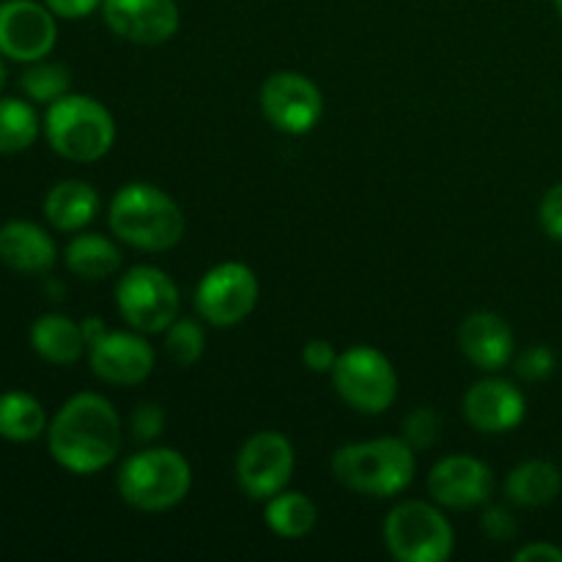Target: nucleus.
<instances>
[{
    "label": "nucleus",
    "instance_id": "1",
    "mask_svg": "<svg viewBox=\"0 0 562 562\" xmlns=\"http://www.w3.org/2000/svg\"><path fill=\"white\" fill-rule=\"evenodd\" d=\"M47 448L71 475H97L121 450L119 412L104 395H71L47 426Z\"/></svg>",
    "mask_w": 562,
    "mask_h": 562
},
{
    "label": "nucleus",
    "instance_id": "2",
    "mask_svg": "<svg viewBox=\"0 0 562 562\" xmlns=\"http://www.w3.org/2000/svg\"><path fill=\"white\" fill-rule=\"evenodd\" d=\"M108 220L110 231L135 250L165 252L184 236V214L179 203L146 181L121 187L110 201Z\"/></svg>",
    "mask_w": 562,
    "mask_h": 562
},
{
    "label": "nucleus",
    "instance_id": "3",
    "mask_svg": "<svg viewBox=\"0 0 562 562\" xmlns=\"http://www.w3.org/2000/svg\"><path fill=\"white\" fill-rule=\"evenodd\" d=\"M415 448L406 439L382 437L335 450L333 475L340 486L368 497H393L415 481Z\"/></svg>",
    "mask_w": 562,
    "mask_h": 562
},
{
    "label": "nucleus",
    "instance_id": "4",
    "mask_svg": "<svg viewBox=\"0 0 562 562\" xmlns=\"http://www.w3.org/2000/svg\"><path fill=\"white\" fill-rule=\"evenodd\" d=\"M44 135L69 162H97L113 148L115 121L113 113L86 93H66L47 104Z\"/></svg>",
    "mask_w": 562,
    "mask_h": 562
},
{
    "label": "nucleus",
    "instance_id": "5",
    "mask_svg": "<svg viewBox=\"0 0 562 562\" xmlns=\"http://www.w3.org/2000/svg\"><path fill=\"white\" fill-rule=\"evenodd\" d=\"M192 486L190 461L173 448H146L130 456L119 472V494L130 508L162 514L184 503Z\"/></svg>",
    "mask_w": 562,
    "mask_h": 562
},
{
    "label": "nucleus",
    "instance_id": "6",
    "mask_svg": "<svg viewBox=\"0 0 562 562\" xmlns=\"http://www.w3.org/2000/svg\"><path fill=\"white\" fill-rule=\"evenodd\" d=\"M384 547L398 562H445L456 549L450 521L437 505L409 499L384 519Z\"/></svg>",
    "mask_w": 562,
    "mask_h": 562
},
{
    "label": "nucleus",
    "instance_id": "7",
    "mask_svg": "<svg viewBox=\"0 0 562 562\" xmlns=\"http://www.w3.org/2000/svg\"><path fill=\"white\" fill-rule=\"evenodd\" d=\"M333 382L340 398L360 415H382L398 398L393 362L373 346H351L338 355Z\"/></svg>",
    "mask_w": 562,
    "mask_h": 562
},
{
    "label": "nucleus",
    "instance_id": "8",
    "mask_svg": "<svg viewBox=\"0 0 562 562\" xmlns=\"http://www.w3.org/2000/svg\"><path fill=\"white\" fill-rule=\"evenodd\" d=\"M115 305L130 329L157 335L179 316V289L162 269L132 267L115 285Z\"/></svg>",
    "mask_w": 562,
    "mask_h": 562
},
{
    "label": "nucleus",
    "instance_id": "9",
    "mask_svg": "<svg viewBox=\"0 0 562 562\" xmlns=\"http://www.w3.org/2000/svg\"><path fill=\"white\" fill-rule=\"evenodd\" d=\"M258 278L247 263L225 261L209 269L195 289V307L212 327H236L258 305Z\"/></svg>",
    "mask_w": 562,
    "mask_h": 562
},
{
    "label": "nucleus",
    "instance_id": "10",
    "mask_svg": "<svg viewBox=\"0 0 562 562\" xmlns=\"http://www.w3.org/2000/svg\"><path fill=\"white\" fill-rule=\"evenodd\" d=\"M261 113L285 135H307L324 115V97L311 77L300 71H274L261 86Z\"/></svg>",
    "mask_w": 562,
    "mask_h": 562
},
{
    "label": "nucleus",
    "instance_id": "11",
    "mask_svg": "<svg viewBox=\"0 0 562 562\" xmlns=\"http://www.w3.org/2000/svg\"><path fill=\"white\" fill-rule=\"evenodd\" d=\"M294 475V448L278 431H258L241 445L236 456V483L250 499L267 503L285 492Z\"/></svg>",
    "mask_w": 562,
    "mask_h": 562
},
{
    "label": "nucleus",
    "instance_id": "12",
    "mask_svg": "<svg viewBox=\"0 0 562 562\" xmlns=\"http://www.w3.org/2000/svg\"><path fill=\"white\" fill-rule=\"evenodd\" d=\"M58 22L38 0H3L0 3V55L16 64H36L55 49Z\"/></svg>",
    "mask_w": 562,
    "mask_h": 562
},
{
    "label": "nucleus",
    "instance_id": "13",
    "mask_svg": "<svg viewBox=\"0 0 562 562\" xmlns=\"http://www.w3.org/2000/svg\"><path fill=\"white\" fill-rule=\"evenodd\" d=\"M104 25L132 44H165L179 31L176 0H104Z\"/></svg>",
    "mask_w": 562,
    "mask_h": 562
},
{
    "label": "nucleus",
    "instance_id": "14",
    "mask_svg": "<svg viewBox=\"0 0 562 562\" xmlns=\"http://www.w3.org/2000/svg\"><path fill=\"white\" fill-rule=\"evenodd\" d=\"M494 492V475L475 456H445L428 472V494L437 505L470 510L486 503Z\"/></svg>",
    "mask_w": 562,
    "mask_h": 562
},
{
    "label": "nucleus",
    "instance_id": "15",
    "mask_svg": "<svg viewBox=\"0 0 562 562\" xmlns=\"http://www.w3.org/2000/svg\"><path fill=\"white\" fill-rule=\"evenodd\" d=\"M88 349H91L88 355L91 371L97 373V379L115 384V387H132V384L146 382L154 371L151 344L135 329L132 333H124V329L104 333Z\"/></svg>",
    "mask_w": 562,
    "mask_h": 562
},
{
    "label": "nucleus",
    "instance_id": "16",
    "mask_svg": "<svg viewBox=\"0 0 562 562\" xmlns=\"http://www.w3.org/2000/svg\"><path fill=\"white\" fill-rule=\"evenodd\" d=\"M464 415L475 431L505 434L525 420L527 401L508 379H481L467 390Z\"/></svg>",
    "mask_w": 562,
    "mask_h": 562
},
{
    "label": "nucleus",
    "instance_id": "17",
    "mask_svg": "<svg viewBox=\"0 0 562 562\" xmlns=\"http://www.w3.org/2000/svg\"><path fill=\"white\" fill-rule=\"evenodd\" d=\"M459 346L467 360L481 371H499L514 357V333L497 313L477 311L461 322Z\"/></svg>",
    "mask_w": 562,
    "mask_h": 562
},
{
    "label": "nucleus",
    "instance_id": "18",
    "mask_svg": "<svg viewBox=\"0 0 562 562\" xmlns=\"http://www.w3.org/2000/svg\"><path fill=\"white\" fill-rule=\"evenodd\" d=\"M0 261L14 272L44 274L58 261V247L42 225L11 220L0 228Z\"/></svg>",
    "mask_w": 562,
    "mask_h": 562
},
{
    "label": "nucleus",
    "instance_id": "19",
    "mask_svg": "<svg viewBox=\"0 0 562 562\" xmlns=\"http://www.w3.org/2000/svg\"><path fill=\"white\" fill-rule=\"evenodd\" d=\"M31 346L49 366H75L86 351L88 340L82 324L64 313H44L31 327Z\"/></svg>",
    "mask_w": 562,
    "mask_h": 562
},
{
    "label": "nucleus",
    "instance_id": "20",
    "mask_svg": "<svg viewBox=\"0 0 562 562\" xmlns=\"http://www.w3.org/2000/svg\"><path fill=\"white\" fill-rule=\"evenodd\" d=\"M99 212V192L77 179L58 181L44 198V217L55 231L75 234L82 231Z\"/></svg>",
    "mask_w": 562,
    "mask_h": 562
},
{
    "label": "nucleus",
    "instance_id": "21",
    "mask_svg": "<svg viewBox=\"0 0 562 562\" xmlns=\"http://www.w3.org/2000/svg\"><path fill=\"white\" fill-rule=\"evenodd\" d=\"M562 492V472L552 461H521L519 467L508 472L505 481V494L510 503L521 508H541V505L554 503Z\"/></svg>",
    "mask_w": 562,
    "mask_h": 562
},
{
    "label": "nucleus",
    "instance_id": "22",
    "mask_svg": "<svg viewBox=\"0 0 562 562\" xmlns=\"http://www.w3.org/2000/svg\"><path fill=\"white\" fill-rule=\"evenodd\" d=\"M64 261L82 280H104L119 272L121 250L102 234H77L66 245Z\"/></svg>",
    "mask_w": 562,
    "mask_h": 562
},
{
    "label": "nucleus",
    "instance_id": "23",
    "mask_svg": "<svg viewBox=\"0 0 562 562\" xmlns=\"http://www.w3.org/2000/svg\"><path fill=\"white\" fill-rule=\"evenodd\" d=\"M47 412L33 395L9 390L0 393V439L9 442H33L47 434Z\"/></svg>",
    "mask_w": 562,
    "mask_h": 562
},
{
    "label": "nucleus",
    "instance_id": "24",
    "mask_svg": "<svg viewBox=\"0 0 562 562\" xmlns=\"http://www.w3.org/2000/svg\"><path fill=\"white\" fill-rule=\"evenodd\" d=\"M263 519H267V527L274 536L294 541V538H305L316 527L318 510L307 494L280 492L267 499Z\"/></svg>",
    "mask_w": 562,
    "mask_h": 562
},
{
    "label": "nucleus",
    "instance_id": "25",
    "mask_svg": "<svg viewBox=\"0 0 562 562\" xmlns=\"http://www.w3.org/2000/svg\"><path fill=\"white\" fill-rule=\"evenodd\" d=\"M42 124L31 102L0 97V154H20L36 143Z\"/></svg>",
    "mask_w": 562,
    "mask_h": 562
},
{
    "label": "nucleus",
    "instance_id": "26",
    "mask_svg": "<svg viewBox=\"0 0 562 562\" xmlns=\"http://www.w3.org/2000/svg\"><path fill=\"white\" fill-rule=\"evenodd\" d=\"M20 88L31 102L53 104L55 99L69 93V69L64 64L36 60V64H31L22 71Z\"/></svg>",
    "mask_w": 562,
    "mask_h": 562
},
{
    "label": "nucleus",
    "instance_id": "27",
    "mask_svg": "<svg viewBox=\"0 0 562 562\" xmlns=\"http://www.w3.org/2000/svg\"><path fill=\"white\" fill-rule=\"evenodd\" d=\"M203 349H206V335H203V327L195 318H176V322L165 329V355H168L176 366H195V362L201 360Z\"/></svg>",
    "mask_w": 562,
    "mask_h": 562
},
{
    "label": "nucleus",
    "instance_id": "28",
    "mask_svg": "<svg viewBox=\"0 0 562 562\" xmlns=\"http://www.w3.org/2000/svg\"><path fill=\"white\" fill-rule=\"evenodd\" d=\"M439 437V417L437 412L423 406V409H415L412 415H406L404 420V439L415 450H426L437 442Z\"/></svg>",
    "mask_w": 562,
    "mask_h": 562
},
{
    "label": "nucleus",
    "instance_id": "29",
    "mask_svg": "<svg viewBox=\"0 0 562 562\" xmlns=\"http://www.w3.org/2000/svg\"><path fill=\"white\" fill-rule=\"evenodd\" d=\"M554 366H558V360H554L552 349H547V346H530V349L516 360V373H519L525 382H543V379L552 376Z\"/></svg>",
    "mask_w": 562,
    "mask_h": 562
},
{
    "label": "nucleus",
    "instance_id": "30",
    "mask_svg": "<svg viewBox=\"0 0 562 562\" xmlns=\"http://www.w3.org/2000/svg\"><path fill=\"white\" fill-rule=\"evenodd\" d=\"M538 220H541V228L547 231L549 239L562 241V181L547 190L541 206H538Z\"/></svg>",
    "mask_w": 562,
    "mask_h": 562
},
{
    "label": "nucleus",
    "instance_id": "31",
    "mask_svg": "<svg viewBox=\"0 0 562 562\" xmlns=\"http://www.w3.org/2000/svg\"><path fill=\"white\" fill-rule=\"evenodd\" d=\"M165 428V412L157 404H140L132 412V434L140 442H151L162 434Z\"/></svg>",
    "mask_w": 562,
    "mask_h": 562
},
{
    "label": "nucleus",
    "instance_id": "32",
    "mask_svg": "<svg viewBox=\"0 0 562 562\" xmlns=\"http://www.w3.org/2000/svg\"><path fill=\"white\" fill-rule=\"evenodd\" d=\"M302 362H305L307 371L313 373H333L335 362H338V351L333 349L329 340H311V344L302 349Z\"/></svg>",
    "mask_w": 562,
    "mask_h": 562
},
{
    "label": "nucleus",
    "instance_id": "33",
    "mask_svg": "<svg viewBox=\"0 0 562 562\" xmlns=\"http://www.w3.org/2000/svg\"><path fill=\"white\" fill-rule=\"evenodd\" d=\"M481 527H483V532H486V536L497 543L510 541V538L516 536V519L505 508L486 510L481 519Z\"/></svg>",
    "mask_w": 562,
    "mask_h": 562
},
{
    "label": "nucleus",
    "instance_id": "34",
    "mask_svg": "<svg viewBox=\"0 0 562 562\" xmlns=\"http://www.w3.org/2000/svg\"><path fill=\"white\" fill-rule=\"evenodd\" d=\"M47 9L53 11L60 20H82V16L93 14L97 9H102L104 0H44Z\"/></svg>",
    "mask_w": 562,
    "mask_h": 562
},
{
    "label": "nucleus",
    "instance_id": "35",
    "mask_svg": "<svg viewBox=\"0 0 562 562\" xmlns=\"http://www.w3.org/2000/svg\"><path fill=\"white\" fill-rule=\"evenodd\" d=\"M514 560L516 562H562V549L547 541L527 543V547H521L519 552L514 554Z\"/></svg>",
    "mask_w": 562,
    "mask_h": 562
},
{
    "label": "nucleus",
    "instance_id": "36",
    "mask_svg": "<svg viewBox=\"0 0 562 562\" xmlns=\"http://www.w3.org/2000/svg\"><path fill=\"white\" fill-rule=\"evenodd\" d=\"M82 333H86V340H88V346H91L93 340H99V338H102V335L108 333V329H104L102 318H86V322H82Z\"/></svg>",
    "mask_w": 562,
    "mask_h": 562
},
{
    "label": "nucleus",
    "instance_id": "37",
    "mask_svg": "<svg viewBox=\"0 0 562 562\" xmlns=\"http://www.w3.org/2000/svg\"><path fill=\"white\" fill-rule=\"evenodd\" d=\"M5 80H9V69H5V64H3V55H0V91L5 88Z\"/></svg>",
    "mask_w": 562,
    "mask_h": 562
},
{
    "label": "nucleus",
    "instance_id": "38",
    "mask_svg": "<svg viewBox=\"0 0 562 562\" xmlns=\"http://www.w3.org/2000/svg\"><path fill=\"white\" fill-rule=\"evenodd\" d=\"M554 9H558V14H560V20H562V0H554Z\"/></svg>",
    "mask_w": 562,
    "mask_h": 562
}]
</instances>
